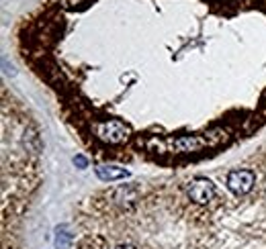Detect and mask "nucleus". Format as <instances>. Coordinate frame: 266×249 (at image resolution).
I'll use <instances>...</instances> for the list:
<instances>
[{"instance_id":"423d86ee","label":"nucleus","mask_w":266,"mask_h":249,"mask_svg":"<svg viewBox=\"0 0 266 249\" xmlns=\"http://www.w3.org/2000/svg\"><path fill=\"white\" fill-rule=\"evenodd\" d=\"M74 164H78L80 168H86V160L82 158V155H76V158H74Z\"/></svg>"},{"instance_id":"f03ea898","label":"nucleus","mask_w":266,"mask_h":249,"mask_svg":"<svg viewBox=\"0 0 266 249\" xmlns=\"http://www.w3.org/2000/svg\"><path fill=\"white\" fill-rule=\"evenodd\" d=\"M256 184H258V174L252 168H235L225 174V188L238 198L252 194Z\"/></svg>"},{"instance_id":"7ed1b4c3","label":"nucleus","mask_w":266,"mask_h":249,"mask_svg":"<svg viewBox=\"0 0 266 249\" xmlns=\"http://www.w3.org/2000/svg\"><path fill=\"white\" fill-rule=\"evenodd\" d=\"M127 129L125 125L119 122V120H109V122H103L99 127V137L105 139L107 143H121L127 139Z\"/></svg>"},{"instance_id":"39448f33","label":"nucleus","mask_w":266,"mask_h":249,"mask_svg":"<svg viewBox=\"0 0 266 249\" xmlns=\"http://www.w3.org/2000/svg\"><path fill=\"white\" fill-rule=\"evenodd\" d=\"M68 239H70V233H66V227L57 229V235H55V243L60 249H66L68 247Z\"/></svg>"},{"instance_id":"20e7f679","label":"nucleus","mask_w":266,"mask_h":249,"mask_svg":"<svg viewBox=\"0 0 266 249\" xmlns=\"http://www.w3.org/2000/svg\"><path fill=\"white\" fill-rule=\"evenodd\" d=\"M97 176L103 182H113V180H119V178H127L129 172L121 170V168H115V166H101V168H97Z\"/></svg>"},{"instance_id":"f257e3e1","label":"nucleus","mask_w":266,"mask_h":249,"mask_svg":"<svg viewBox=\"0 0 266 249\" xmlns=\"http://www.w3.org/2000/svg\"><path fill=\"white\" fill-rule=\"evenodd\" d=\"M183 192H185V198L199 206V208H215L221 204V196H219V190L217 186L213 184V180L205 178V176H195L191 178L187 184H183Z\"/></svg>"}]
</instances>
